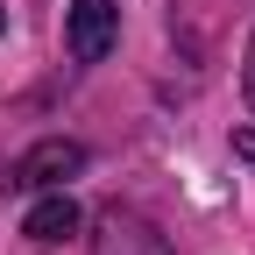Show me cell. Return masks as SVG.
Listing matches in <instances>:
<instances>
[{"mask_svg": "<svg viewBox=\"0 0 255 255\" xmlns=\"http://www.w3.org/2000/svg\"><path fill=\"white\" fill-rule=\"evenodd\" d=\"M241 92L255 100V36H248V57H241Z\"/></svg>", "mask_w": 255, "mask_h": 255, "instance_id": "cell-5", "label": "cell"}, {"mask_svg": "<svg viewBox=\"0 0 255 255\" xmlns=\"http://www.w3.org/2000/svg\"><path fill=\"white\" fill-rule=\"evenodd\" d=\"M78 170H85V142L50 135V142H36V149H21V156H14L7 184H14V191H64Z\"/></svg>", "mask_w": 255, "mask_h": 255, "instance_id": "cell-1", "label": "cell"}, {"mask_svg": "<svg viewBox=\"0 0 255 255\" xmlns=\"http://www.w3.org/2000/svg\"><path fill=\"white\" fill-rule=\"evenodd\" d=\"M234 156H241V163H255V128H241V135H234Z\"/></svg>", "mask_w": 255, "mask_h": 255, "instance_id": "cell-6", "label": "cell"}, {"mask_svg": "<svg viewBox=\"0 0 255 255\" xmlns=\"http://www.w3.org/2000/svg\"><path fill=\"white\" fill-rule=\"evenodd\" d=\"M92 255H170V241L156 234L142 213H128V206H107L100 220H92Z\"/></svg>", "mask_w": 255, "mask_h": 255, "instance_id": "cell-3", "label": "cell"}, {"mask_svg": "<svg viewBox=\"0 0 255 255\" xmlns=\"http://www.w3.org/2000/svg\"><path fill=\"white\" fill-rule=\"evenodd\" d=\"M114 43H121V7L114 0H71V14H64V50L78 64H100Z\"/></svg>", "mask_w": 255, "mask_h": 255, "instance_id": "cell-2", "label": "cell"}, {"mask_svg": "<svg viewBox=\"0 0 255 255\" xmlns=\"http://www.w3.org/2000/svg\"><path fill=\"white\" fill-rule=\"evenodd\" d=\"M78 220H85V213H78L71 191H43V199L21 213V234L36 241V248H57V241H71V234H78Z\"/></svg>", "mask_w": 255, "mask_h": 255, "instance_id": "cell-4", "label": "cell"}, {"mask_svg": "<svg viewBox=\"0 0 255 255\" xmlns=\"http://www.w3.org/2000/svg\"><path fill=\"white\" fill-rule=\"evenodd\" d=\"M0 36H7V7H0Z\"/></svg>", "mask_w": 255, "mask_h": 255, "instance_id": "cell-7", "label": "cell"}]
</instances>
